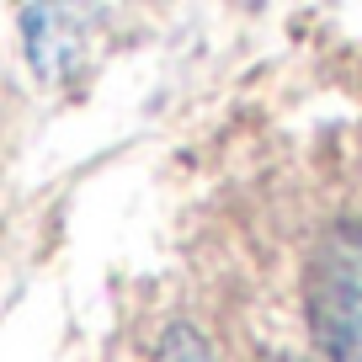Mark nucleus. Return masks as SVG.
Returning <instances> with one entry per match:
<instances>
[{"label": "nucleus", "mask_w": 362, "mask_h": 362, "mask_svg": "<svg viewBox=\"0 0 362 362\" xmlns=\"http://www.w3.org/2000/svg\"><path fill=\"white\" fill-rule=\"evenodd\" d=\"M86 37L90 22L75 0H33L22 16V43H27V64L37 69V80L59 86L80 69L86 59Z\"/></svg>", "instance_id": "nucleus-2"}, {"label": "nucleus", "mask_w": 362, "mask_h": 362, "mask_svg": "<svg viewBox=\"0 0 362 362\" xmlns=\"http://www.w3.org/2000/svg\"><path fill=\"white\" fill-rule=\"evenodd\" d=\"M155 362H218V357L197 325H165V336L155 341Z\"/></svg>", "instance_id": "nucleus-3"}, {"label": "nucleus", "mask_w": 362, "mask_h": 362, "mask_svg": "<svg viewBox=\"0 0 362 362\" xmlns=\"http://www.w3.org/2000/svg\"><path fill=\"white\" fill-rule=\"evenodd\" d=\"M304 298L320 362H362V224H336L320 235Z\"/></svg>", "instance_id": "nucleus-1"}]
</instances>
